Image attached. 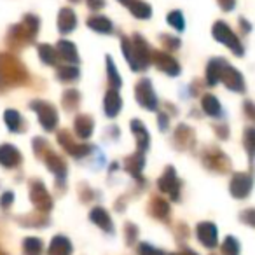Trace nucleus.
<instances>
[{"instance_id": "1", "label": "nucleus", "mask_w": 255, "mask_h": 255, "mask_svg": "<svg viewBox=\"0 0 255 255\" xmlns=\"http://www.w3.org/2000/svg\"><path fill=\"white\" fill-rule=\"evenodd\" d=\"M123 51H124V56H126L128 63L131 65L133 70L138 72L149 65V61H150L149 46H147V42L140 35H135L133 39L124 37Z\"/></svg>"}, {"instance_id": "2", "label": "nucleus", "mask_w": 255, "mask_h": 255, "mask_svg": "<svg viewBox=\"0 0 255 255\" xmlns=\"http://www.w3.org/2000/svg\"><path fill=\"white\" fill-rule=\"evenodd\" d=\"M212 33L220 44H224V46H227L229 49H233L234 54H243V47H241L238 37L234 35V32L224 21H217L215 25H213Z\"/></svg>"}, {"instance_id": "3", "label": "nucleus", "mask_w": 255, "mask_h": 255, "mask_svg": "<svg viewBox=\"0 0 255 255\" xmlns=\"http://www.w3.org/2000/svg\"><path fill=\"white\" fill-rule=\"evenodd\" d=\"M33 110L37 112L39 116V121L40 124L44 126V129H54L58 124V116H56V109H54L51 103H46V102H33L30 103Z\"/></svg>"}, {"instance_id": "4", "label": "nucleus", "mask_w": 255, "mask_h": 255, "mask_svg": "<svg viewBox=\"0 0 255 255\" xmlns=\"http://www.w3.org/2000/svg\"><path fill=\"white\" fill-rule=\"evenodd\" d=\"M136 100L142 107L149 110H156L157 109V96L154 93L152 82L149 79H142V81L136 84Z\"/></svg>"}, {"instance_id": "5", "label": "nucleus", "mask_w": 255, "mask_h": 255, "mask_svg": "<svg viewBox=\"0 0 255 255\" xmlns=\"http://www.w3.org/2000/svg\"><path fill=\"white\" fill-rule=\"evenodd\" d=\"M220 81H224V84L229 89H233V91H243L245 89V81L241 77V74L226 61L222 63V68H220Z\"/></svg>"}, {"instance_id": "6", "label": "nucleus", "mask_w": 255, "mask_h": 255, "mask_svg": "<svg viewBox=\"0 0 255 255\" xmlns=\"http://www.w3.org/2000/svg\"><path fill=\"white\" fill-rule=\"evenodd\" d=\"M252 191V177L248 173H236L231 180V194L234 198H247Z\"/></svg>"}, {"instance_id": "7", "label": "nucleus", "mask_w": 255, "mask_h": 255, "mask_svg": "<svg viewBox=\"0 0 255 255\" xmlns=\"http://www.w3.org/2000/svg\"><path fill=\"white\" fill-rule=\"evenodd\" d=\"M198 240L205 245L206 248H213L217 245V227L212 222H201L196 227Z\"/></svg>"}, {"instance_id": "8", "label": "nucleus", "mask_w": 255, "mask_h": 255, "mask_svg": "<svg viewBox=\"0 0 255 255\" xmlns=\"http://www.w3.org/2000/svg\"><path fill=\"white\" fill-rule=\"evenodd\" d=\"M154 63L159 70H163L168 75H178L180 74V65L170 56V54L163 53V51H157L154 53Z\"/></svg>"}, {"instance_id": "9", "label": "nucleus", "mask_w": 255, "mask_h": 255, "mask_svg": "<svg viewBox=\"0 0 255 255\" xmlns=\"http://www.w3.org/2000/svg\"><path fill=\"white\" fill-rule=\"evenodd\" d=\"M159 189L171 196L173 199H178V189H180V182L177 180V175H175L173 168H168L166 173L159 178Z\"/></svg>"}, {"instance_id": "10", "label": "nucleus", "mask_w": 255, "mask_h": 255, "mask_svg": "<svg viewBox=\"0 0 255 255\" xmlns=\"http://www.w3.org/2000/svg\"><path fill=\"white\" fill-rule=\"evenodd\" d=\"M30 198H32L33 205L39 206L40 210H49L51 208V198L49 192L44 189V185L40 182H33L30 185Z\"/></svg>"}, {"instance_id": "11", "label": "nucleus", "mask_w": 255, "mask_h": 255, "mask_svg": "<svg viewBox=\"0 0 255 255\" xmlns=\"http://www.w3.org/2000/svg\"><path fill=\"white\" fill-rule=\"evenodd\" d=\"M21 161V154L16 147L9 145V143H4L0 145V164L5 168H14L16 164H19Z\"/></svg>"}, {"instance_id": "12", "label": "nucleus", "mask_w": 255, "mask_h": 255, "mask_svg": "<svg viewBox=\"0 0 255 255\" xmlns=\"http://www.w3.org/2000/svg\"><path fill=\"white\" fill-rule=\"evenodd\" d=\"M119 2L123 5H126V7L140 19H147V18H150V14H152L150 5L145 4V2H142V0H119Z\"/></svg>"}, {"instance_id": "13", "label": "nucleus", "mask_w": 255, "mask_h": 255, "mask_svg": "<svg viewBox=\"0 0 255 255\" xmlns=\"http://www.w3.org/2000/svg\"><path fill=\"white\" fill-rule=\"evenodd\" d=\"M77 25V18H75V12L72 9L65 7L60 11L58 14V28H60L61 33H70L72 30Z\"/></svg>"}, {"instance_id": "14", "label": "nucleus", "mask_w": 255, "mask_h": 255, "mask_svg": "<svg viewBox=\"0 0 255 255\" xmlns=\"http://www.w3.org/2000/svg\"><path fill=\"white\" fill-rule=\"evenodd\" d=\"M103 107H105V114L109 117H116L119 114L121 107H123V100H121L119 93L116 89H110L105 95V102H103Z\"/></svg>"}, {"instance_id": "15", "label": "nucleus", "mask_w": 255, "mask_h": 255, "mask_svg": "<svg viewBox=\"0 0 255 255\" xmlns=\"http://www.w3.org/2000/svg\"><path fill=\"white\" fill-rule=\"evenodd\" d=\"M72 243L65 236H54L49 245V255H70Z\"/></svg>"}, {"instance_id": "16", "label": "nucleus", "mask_w": 255, "mask_h": 255, "mask_svg": "<svg viewBox=\"0 0 255 255\" xmlns=\"http://www.w3.org/2000/svg\"><path fill=\"white\" fill-rule=\"evenodd\" d=\"M131 131L135 133L136 140H138V149H140V152H145L147 147H149V140H150V136H149V133H147L145 126H143V124L140 123V121L135 119L131 123Z\"/></svg>"}, {"instance_id": "17", "label": "nucleus", "mask_w": 255, "mask_h": 255, "mask_svg": "<svg viewBox=\"0 0 255 255\" xmlns=\"http://www.w3.org/2000/svg\"><path fill=\"white\" fill-rule=\"evenodd\" d=\"M56 54H60L65 61H70V63H77L79 56H77V49L72 42L68 40H60L56 47Z\"/></svg>"}, {"instance_id": "18", "label": "nucleus", "mask_w": 255, "mask_h": 255, "mask_svg": "<svg viewBox=\"0 0 255 255\" xmlns=\"http://www.w3.org/2000/svg\"><path fill=\"white\" fill-rule=\"evenodd\" d=\"M89 217H91L93 222H95L98 227H102L103 231H107V233H112V231H114L112 219H110V215L103 208H95Z\"/></svg>"}, {"instance_id": "19", "label": "nucleus", "mask_w": 255, "mask_h": 255, "mask_svg": "<svg viewBox=\"0 0 255 255\" xmlns=\"http://www.w3.org/2000/svg\"><path fill=\"white\" fill-rule=\"evenodd\" d=\"M88 26L98 33H110L114 30L112 21L109 18H105V16H93V18H89Z\"/></svg>"}, {"instance_id": "20", "label": "nucleus", "mask_w": 255, "mask_h": 255, "mask_svg": "<svg viewBox=\"0 0 255 255\" xmlns=\"http://www.w3.org/2000/svg\"><path fill=\"white\" fill-rule=\"evenodd\" d=\"M75 133H77L81 138H89L93 133V119L88 116H79L75 119Z\"/></svg>"}, {"instance_id": "21", "label": "nucleus", "mask_w": 255, "mask_h": 255, "mask_svg": "<svg viewBox=\"0 0 255 255\" xmlns=\"http://www.w3.org/2000/svg\"><path fill=\"white\" fill-rule=\"evenodd\" d=\"M224 60L220 58H213L208 63V70H206V79H208L210 86H215L220 81V68H222Z\"/></svg>"}, {"instance_id": "22", "label": "nucleus", "mask_w": 255, "mask_h": 255, "mask_svg": "<svg viewBox=\"0 0 255 255\" xmlns=\"http://www.w3.org/2000/svg\"><path fill=\"white\" fill-rule=\"evenodd\" d=\"M201 107H203V110H205V112L208 114V116H212V117L220 116V112H222V107H220L219 100H217L215 96H212V95L203 96Z\"/></svg>"}, {"instance_id": "23", "label": "nucleus", "mask_w": 255, "mask_h": 255, "mask_svg": "<svg viewBox=\"0 0 255 255\" xmlns=\"http://www.w3.org/2000/svg\"><path fill=\"white\" fill-rule=\"evenodd\" d=\"M143 163H145V161H143V156H142V152H140V154H136V156L129 157V159L126 161V168L133 177H138L140 170L143 168Z\"/></svg>"}, {"instance_id": "24", "label": "nucleus", "mask_w": 255, "mask_h": 255, "mask_svg": "<svg viewBox=\"0 0 255 255\" xmlns=\"http://www.w3.org/2000/svg\"><path fill=\"white\" fill-rule=\"evenodd\" d=\"M39 54H40V60L44 61L46 65H54L56 63V58H58V54H56V49L54 47H51V46H40L39 47Z\"/></svg>"}, {"instance_id": "25", "label": "nucleus", "mask_w": 255, "mask_h": 255, "mask_svg": "<svg viewBox=\"0 0 255 255\" xmlns=\"http://www.w3.org/2000/svg\"><path fill=\"white\" fill-rule=\"evenodd\" d=\"M4 119L11 131H18L19 126H21V116H19L16 110H7V112L4 114Z\"/></svg>"}, {"instance_id": "26", "label": "nucleus", "mask_w": 255, "mask_h": 255, "mask_svg": "<svg viewBox=\"0 0 255 255\" xmlns=\"http://www.w3.org/2000/svg\"><path fill=\"white\" fill-rule=\"evenodd\" d=\"M47 166L51 168V171H53V173H56L58 177H65V164H63V161L60 159V157L58 156H54V154H51L49 157H47Z\"/></svg>"}, {"instance_id": "27", "label": "nucleus", "mask_w": 255, "mask_h": 255, "mask_svg": "<svg viewBox=\"0 0 255 255\" xmlns=\"http://www.w3.org/2000/svg\"><path fill=\"white\" fill-rule=\"evenodd\" d=\"M107 68H109L110 84H112V88L117 89L121 86V77H119V74H117V68H116V65H114V61H112V58H110V56H107Z\"/></svg>"}, {"instance_id": "28", "label": "nucleus", "mask_w": 255, "mask_h": 255, "mask_svg": "<svg viewBox=\"0 0 255 255\" xmlns=\"http://www.w3.org/2000/svg\"><path fill=\"white\" fill-rule=\"evenodd\" d=\"M168 23H170L171 26H173L175 30H178V32H182V30L185 28V23H184V16H182L180 11H173L168 14Z\"/></svg>"}, {"instance_id": "29", "label": "nucleus", "mask_w": 255, "mask_h": 255, "mask_svg": "<svg viewBox=\"0 0 255 255\" xmlns=\"http://www.w3.org/2000/svg\"><path fill=\"white\" fill-rule=\"evenodd\" d=\"M77 77H79V70L74 67H61L58 70V79H61V81H74Z\"/></svg>"}, {"instance_id": "30", "label": "nucleus", "mask_w": 255, "mask_h": 255, "mask_svg": "<svg viewBox=\"0 0 255 255\" xmlns=\"http://www.w3.org/2000/svg\"><path fill=\"white\" fill-rule=\"evenodd\" d=\"M222 248H224V254L226 255H236L238 250H240V243L236 241V238L229 236V238H226Z\"/></svg>"}, {"instance_id": "31", "label": "nucleus", "mask_w": 255, "mask_h": 255, "mask_svg": "<svg viewBox=\"0 0 255 255\" xmlns=\"http://www.w3.org/2000/svg\"><path fill=\"white\" fill-rule=\"evenodd\" d=\"M25 250H26V254H39V252L42 250V243H40L39 238H26Z\"/></svg>"}, {"instance_id": "32", "label": "nucleus", "mask_w": 255, "mask_h": 255, "mask_svg": "<svg viewBox=\"0 0 255 255\" xmlns=\"http://www.w3.org/2000/svg\"><path fill=\"white\" fill-rule=\"evenodd\" d=\"M138 252H140V255H163V254H161V250H157V248L150 247V245H147V243L140 245Z\"/></svg>"}, {"instance_id": "33", "label": "nucleus", "mask_w": 255, "mask_h": 255, "mask_svg": "<svg viewBox=\"0 0 255 255\" xmlns=\"http://www.w3.org/2000/svg\"><path fill=\"white\" fill-rule=\"evenodd\" d=\"M11 203H12V192H5V194L2 196V199H0V206H2V208H9Z\"/></svg>"}, {"instance_id": "34", "label": "nucleus", "mask_w": 255, "mask_h": 255, "mask_svg": "<svg viewBox=\"0 0 255 255\" xmlns=\"http://www.w3.org/2000/svg\"><path fill=\"white\" fill-rule=\"evenodd\" d=\"M220 7L224 9V11H231V9H234V4H236V0H219Z\"/></svg>"}, {"instance_id": "35", "label": "nucleus", "mask_w": 255, "mask_h": 255, "mask_svg": "<svg viewBox=\"0 0 255 255\" xmlns=\"http://www.w3.org/2000/svg\"><path fill=\"white\" fill-rule=\"evenodd\" d=\"M105 5V0H88V7L89 9H102Z\"/></svg>"}, {"instance_id": "36", "label": "nucleus", "mask_w": 255, "mask_h": 255, "mask_svg": "<svg viewBox=\"0 0 255 255\" xmlns=\"http://www.w3.org/2000/svg\"><path fill=\"white\" fill-rule=\"evenodd\" d=\"M72 2H77V0H72Z\"/></svg>"}]
</instances>
